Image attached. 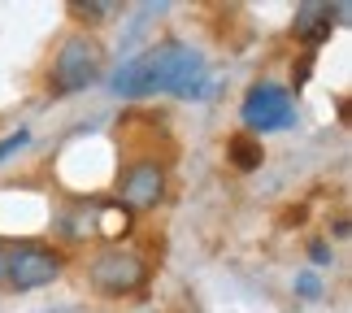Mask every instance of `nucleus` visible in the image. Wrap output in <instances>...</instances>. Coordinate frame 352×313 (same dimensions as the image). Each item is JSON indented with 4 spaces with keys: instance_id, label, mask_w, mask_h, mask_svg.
<instances>
[{
    "instance_id": "obj_1",
    "label": "nucleus",
    "mask_w": 352,
    "mask_h": 313,
    "mask_svg": "<svg viewBox=\"0 0 352 313\" xmlns=\"http://www.w3.org/2000/svg\"><path fill=\"white\" fill-rule=\"evenodd\" d=\"M113 91L118 96H144V91H174L183 100H200L213 91L209 65L200 52H192L179 39L148 48L144 57H131L122 70L113 74Z\"/></svg>"
},
{
    "instance_id": "obj_2",
    "label": "nucleus",
    "mask_w": 352,
    "mask_h": 313,
    "mask_svg": "<svg viewBox=\"0 0 352 313\" xmlns=\"http://www.w3.org/2000/svg\"><path fill=\"white\" fill-rule=\"evenodd\" d=\"M100 61H104V52L96 39H87V35H70L61 44L57 52V61H52V74H48V83L57 96H74V91H83L91 87L100 78Z\"/></svg>"
},
{
    "instance_id": "obj_3",
    "label": "nucleus",
    "mask_w": 352,
    "mask_h": 313,
    "mask_svg": "<svg viewBox=\"0 0 352 313\" xmlns=\"http://www.w3.org/2000/svg\"><path fill=\"white\" fill-rule=\"evenodd\" d=\"M61 270H65V257L57 248H44V244H18L13 252H5V279L13 292L48 288Z\"/></svg>"
},
{
    "instance_id": "obj_4",
    "label": "nucleus",
    "mask_w": 352,
    "mask_h": 313,
    "mask_svg": "<svg viewBox=\"0 0 352 313\" xmlns=\"http://www.w3.org/2000/svg\"><path fill=\"white\" fill-rule=\"evenodd\" d=\"M239 118L248 135H265V131H287L296 122V105H292V91L278 87V83H256L239 105Z\"/></svg>"
},
{
    "instance_id": "obj_5",
    "label": "nucleus",
    "mask_w": 352,
    "mask_h": 313,
    "mask_svg": "<svg viewBox=\"0 0 352 313\" xmlns=\"http://www.w3.org/2000/svg\"><path fill=\"white\" fill-rule=\"evenodd\" d=\"M144 279H148V266L126 248H109L91 261V288L104 296H126L135 288H144Z\"/></svg>"
},
{
    "instance_id": "obj_6",
    "label": "nucleus",
    "mask_w": 352,
    "mask_h": 313,
    "mask_svg": "<svg viewBox=\"0 0 352 313\" xmlns=\"http://www.w3.org/2000/svg\"><path fill=\"white\" fill-rule=\"evenodd\" d=\"M118 196H122L126 209H153V205H161V196H166V170H161L157 161H135V166H126V174H122Z\"/></svg>"
},
{
    "instance_id": "obj_7",
    "label": "nucleus",
    "mask_w": 352,
    "mask_h": 313,
    "mask_svg": "<svg viewBox=\"0 0 352 313\" xmlns=\"http://www.w3.org/2000/svg\"><path fill=\"white\" fill-rule=\"evenodd\" d=\"M344 13H348L344 5H318V0H305V5H296V22H292V26H296V39H305L309 48L327 44Z\"/></svg>"
},
{
    "instance_id": "obj_8",
    "label": "nucleus",
    "mask_w": 352,
    "mask_h": 313,
    "mask_svg": "<svg viewBox=\"0 0 352 313\" xmlns=\"http://www.w3.org/2000/svg\"><path fill=\"white\" fill-rule=\"evenodd\" d=\"M226 157H231V166L235 170H256L265 161V153H261V140H256V135H248V131H239V135H231V140H226Z\"/></svg>"
},
{
    "instance_id": "obj_9",
    "label": "nucleus",
    "mask_w": 352,
    "mask_h": 313,
    "mask_svg": "<svg viewBox=\"0 0 352 313\" xmlns=\"http://www.w3.org/2000/svg\"><path fill=\"white\" fill-rule=\"evenodd\" d=\"M70 13H78L83 22H104L109 13H118V5H83V0H74Z\"/></svg>"
},
{
    "instance_id": "obj_10",
    "label": "nucleus",
    "mask_w": 352,
    "mask_h": 313,
    "mask_svg": "<svg viewBox=\"0 0 352 313\" xmlns=\"http://www.w3.org/2000/svg\"><path fill=\"white\" fill-rule=\"evenodd\" d=\"M26 140H31V135H26V131H13L9 140H0V161H9L13 153H18V148H26Z\"/></svg>"
},
{
    "instance_id": "obj_11",
    "label": "nucleus",
    "mask_w": 352,
    "mask_h": 313,
    "mask_svg": "<svg viewBox=\"0 0 352 313\" xmlns=\"http://www.w3.org/2000/svg\"><path fill=\"white\" fill-rule=\"evenodd\" d=\"M296 292H305V301H318V296H322V283L314 274H296Z\"/></svg>"
},
{
    "instance_id": "obj_12",
    "label": "nucleus",
    "mask_w": 352,
    "mask_h": 313,
    "mask_svg": "<svg viewBox=\"0 0 352 313\" xmlns=\"http://www.w3.org/2000/svg\"><path fill=\"white\" fill-rule=\"evenodd\" d=\"M309 257H314V266H327V261H331L327 239H314V244H309Z\"/></svg>"
},
{
    "instance_id": "obj_13",
    "label": "nucleus",
    "mask_w": 352,
    "mask_h": 313,
    "mask_svg": "<svg viewBox=\"0 0 352 313\" xmlns=\"http://www.w3.org/2000/svg\"><path fill=\"white\" fill-rule=\"evenodd\" d=\"M0 279H5V248H0Z\"/></svg>"
}]
</instances>
